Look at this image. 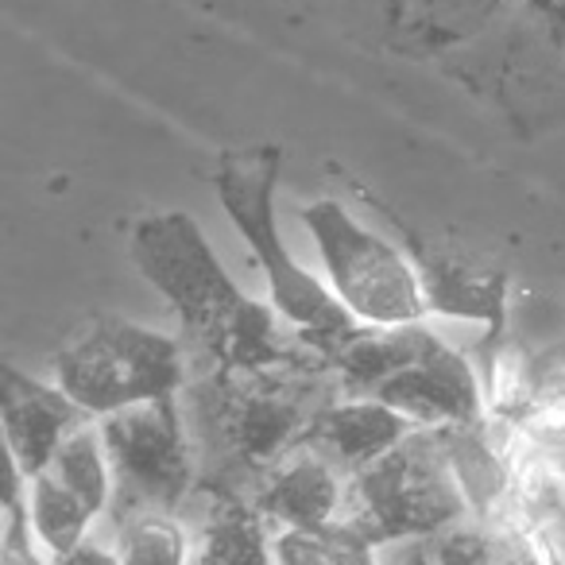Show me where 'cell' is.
Instances as JSON below:
<instances>
[{
  "label": "cell",
  "instance_id": "obj_8",
  "mask_svg": "<svg viewBox=\"0 0 565 565\" xmlns=\"http://www.w3.org/2000/svg\"><path fill=\"white\" fill-rule=\"evenodd\" d=\"M361 198L369 205H376L395 225V233L403 236L411 264H415L418 279H423V295H426L430 315L465 318V322L484 326V338H480V349H477V369H480V380H488L495 361H500V353L508 349V275H503L500 267H488L472 256H461V252L438 248V244L426 241L418 228H411L395 210L372 202L364 190H361Z\"/></svg>",
  "mask_w": 565,
  "mask_h": 565
},
{
  "label": "cell",
  "instance_id": "obj_20",
  "mask_svg": "<svg viewBox=\"0 0 565 565\" xmlns=\"http://www.w3.org/2000/svg\"><path fill=\"white\" fill-rule=\"evenodd\" d=\"M488 526L500 534V546H503L500 565H565L562 546L542 526H534L531 519L515 515V511H500Z\"/></svg>",
  "mask_w": 565,
  "mask_h": 565
},
{
  "label": "cell",
  "instance_id": "obj_3",
  "mask_svg": "<svg viewBox=\"0 0 565 565\" xmlns=\"http://www.w3.org/2000/svg\"><path fill=\"white\" fill-rule=\"evenodd\" d=\"M282 171L279 143H252V148H225L217 156L213 190H217L221 210L228 213L241 241L252 248L256 264L264 267L271 307L295 330V341L302 349L330 361L364 322H356L345 310V302L318 282L282 244V233L275 225V186ZM330 369V364H326Z\"/></svg>",
  "mask_w": 565,
  "mask_h": 565
},
{
  "label": "cell",
  "instance_id": "obj_1",
  "mask_svg": "<svg viewBox=\"0 0 565 565\" xmlns=\"http://www.w3.org/2000/svg\"><path fill=\"white\" fill-rule=\"evenodd\" d=\"M182 395L198 492L252 495L287 457L307 449L315 418L345 392L326 361L310 356L259 372H190Z\"/></svg>",
  "mask_w": 565,
  "mask_h": 565
},
{
  "label": "cell",
  "instance_id": "obj_2",
  "mask_svg": "<svg viewBox=\"0 0 565 565\" xmlns=\"http://www.w3.org/2000/svg\"><path fill=\"white\" fill-rule=\"evenodd\" d=\"M128 252L143 279L171 302L190 372H259L315 356L282 338L271 302L248 299L236 287L190 213L140 217L128 233Z\"/></svg>",
  "mask_w": 565,
  "mask_h": 565
},
{
  "label": "cell",
  "instance_id": "obj_6",
  "mask_svg": "<svg viewBox=\"0 0 565 565\" xmlns=\"http://www.w3.org/2000/svg\"><path fill=\"white\" fill-rule=\"evenodd\" d=\"M318 244L330 291L364 326H415L430 315L415 264L387 236L356 221L338 198H315L299 210Z\"/></svg>",
  "mask_w": 565,
  "mask_h": 565
},
{
  "label": "cell",
  "instance_id": "obj_10",
  "mask_svg": "<svg viewBox=\"0 0 565 565\" xmlns=\"http://www.w3.org/2000/svg\"><path fill=\"white\" fill-rule=\"evenodd\" d=\"M384 407L407 415L415 426H480L488 423V399L480 369L465 353L430 333L423 353L372 392Z\"/></svg>",
  "mask_w": 565,
  "mask_h": 565
},
{
  "label": "cell",
  "instance_id": "obj_21",
  "mask_svg": "<svg viewBox=\"0 0 565 565\" xmlns=\"http://www.w3.org/2000/svg\"><path fill=\"white\" fill-rule=\"evenodd\" d=\"M0 565H43L32 546L28 477L17 469V465H12V472H9V495H4V546H0Z\"/></svg>",
  "mask_w": 565,
  "mask_h": 565
},
{
  "label": "cell",
  "instance_id": "obj_14",
  "mask_svg": "<svg viewBox=\"0 0 565 565\" xmlns=\"http://www.w3.org/2000/svg\"><path fill=\"white\" fill-rule=\"evenodd\" d=\"M194 500L202 511L190 565H275L271 523L248 495L194 492Z\"/></svg>",
  "mask_w": 565,
  "mask_h": 565
},
{
  "label": "cell",
  "instance_id": "obj_5",
  "mask_svg": "<svg viewBox=\"0 0 565 565\" xmlns=\"http://www.w3.org/2000/svg\"><path fill=\"white\" fill-rule=\"evenodd\" d=\"M55 384L89 418L179 395L190 380L186 345L117 315H94L51 356Z\"/></svg>",
  "mask_w": 565,
  "mask_h": 565
},
{
  "label": "cell",
  "instance_id": "obj_12",
  "mask_svg": "<svg viewBox=\"0 0 565 565\" xmlns=\"http://www.w3.org/2000/svg\"><path fill=\"white\" fill-rule=\"evenodd\" d=\"M267 523L282 531H318L345 511V477L315 449H299L248 495Z\"/></svg>",
  "mask_w": 565,
  "mask_h": 565
},
{
  "label": "cell",
  "instance_id": "obj_4",
  "mask_svg": "<svg viewBox=\"0 0 565 565\" xmlns=\"http://www.w3.org/2000/svg\"><path fill=\"white\" fill-rule=\"evenodd\" d=\"M469 519L472 508L449 457L446 426H418L380 461L345 480L341 523H349L376 550Z\"/></svg>",
  "mask_w": 565,
  "mask_h": 565
},
{
  "label": "cell",
  "instance_id": "obj_19",
  "mask_svg": "<svg viewBox=\"0 0 565 565\" xmlns=\"http://www.w3.org/2000/svg\"><path fill=\"white\" fill-rule=\"evenodd\" d=\"M117 554L120 565H190L182 519L167 511H143L125 519L117 523Z\"/></svg>",
  "mask_w": 565,
  "mask_h": 565
},
{
  "label": "cell",
  "instance_id": "obj_22",
  "mask_svg": "<svg viewBox=\"0 0 565 565\" xmlns=\"http://www.w3.org/2000/svg\"><path fill=\"white\" fill-rule=\"evenodd\" d=\"M55 565H120V554L117 550H105L97 546V542H82L78 550H71V554L63 557H51Z\"/></svg>",
  "mask_w": 565,
  "mask_h": 565
},
{
  "label": "cell",
  "instance_id": "obj_18",
  "mask_svg": "<svg viewBox=\"0 0 565 565\" xmlns=\"http://www.w3.org/2000/svg\"><path fill=\"white\" fill-rule=\"evenodd\" d=\"M275 565H380L376 546L349 523L318 531H275Z\"/></svg>",
  "mask_w": 565,
  "mask_h": 565
},
{
  "label": "cell",
  "instance_id": "obj_15",
  "mask_svg": "<svg viewBox=\"0 0 565 565\" xmlns=\"http://www.w3.org/2000/svg\"><path fill=\"white\" fill-rule=\"evenodd\" d=\"M511 492L503 511L531 519L562 546L565 542V446H542L511 434Z\"/></svg>",
  "mask_w": 565,
  "mask_h": 565
},
{
  "label": "cell",
  "instance_id": "obj_11",
  "mask_svg": "<svg viewBox=\"0 0 565 565\" xmlns=\"http://www.w3.org/2000/svg\"><path fill=\"white\" fill-rule=\"evenodd\" d=\"M0 423L9 438V461L28 480L43 472L63 441L89 423V415L63 392L58 384H43L35 376H24L20 369L4 364V387H0Z\"/></svg>",
  "mask_w": 565,
  "mask_h": 565
},
{
  "label": "cell",
  "instance_id": "obj_13",
  "mask_svg": "<svg viewBox=\"0 0 565 565\" xmlns=\"http://www.w3.org/2000/svg\"><path fill=\"white\" fill-rule=\"evenodd\" d=\"M418 426L407 415L384 407L380 399H333L322 415L310 426L307 449L322 454L341 477L369 469L372 461L399 446L407 434H415Z\"/></svg>",
  "mask_w": 565,
  "mask_h": 565
},
{
  "label": "cell",
  "instance_id": "obj_7",
  "mask_svg": "<svg viewBox=\"0 0 565 565\" xmlns=\"http://www.w3.org/2000/svg\"><path fill=\"white\" fill-rule=\"evenodd\" d=\"M102 423L113 472V526L143 511L179 515L198 492V454L186 438L179 395L125 407Z\"/></svg>",
  "mask_w": 565,
  "mask_h": 565
},
{
  "label": "cell",
  "instance_id": "obj_17",
  "mask_svg": "<svg viewBox=\"0 0 565 565\" xmlns=\"http://www.w3.org/2000/svg\"><path fill=\"white\" fill-rule=\"evenodd\" d=\"M28 519H32V534L47 546V554L63 557L86 542L97 511L86 500H78L55 472L43 469L28 480Z\"/></svg>",
  "mask_w": 565,
  "mask_h": 565
},
{
  "label": "cell",
  "instance_id": "obj_9",
  "mask_svg": "<svg viewBox=\"0 0 565 565\" xmlns=\"http://www.w3.org/2000/svg\"><path fill=\"white\" fill-rule=\"evenodd\" d=\"M488 423L542 446H565V341L523 353L508 341L484 380Z\"/></svg>",
  "mask_w": 565,
  "mask_h": 565
},
{
  "label": "cell",
  "instance_id": "obj_16",
  "mask_svg": "<svg viewBox=\"0 0 565 565\" xmlns=\"http://www.w3.org/2000/svg\"><path fill=\"white\" fill-rule=\"evenodd\" d=\"M380 565H500L503 546L500 534L492 526L477 523H457L446 531L423 534V539H399L376 550Z\"/></svg>",
  "mask_w": 565,
  "mask_h": 565
}]
</instances>
